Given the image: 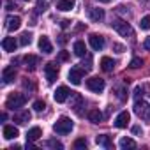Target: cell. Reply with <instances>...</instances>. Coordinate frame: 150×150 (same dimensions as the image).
<instances>
[{
  "label": "cell",
  "instance_id": "cell-7",
  "mask_svg": "<svg viewBox=\"0 0 150 150\" xmlns=\"http://www.w3.org/2000/svg\"><path fill=\"white\" fill-rule=\"evenodd\" d=\"M69 96H72V92H71L67 87H64V85H62V87H58V88L55 90V94H53V97H55V101H57V103H65Z\"/></svg>",
  "mask_w": 150,
  "mask_h": 150
},
{
  "label": "cell",
  "instance_id": "cell-8",
  "mask_svg": "<svg viewBox=\"0 0 150 150\" xmlns=\"http://www.w3.org/2000/svg\"><path fill=\"white\" fill-rule=\"evenodd\" d=\"M44 74H46V80L50 83H53L57 80V76H58V67L55 64H46L44 65Z\"/></svg>",
  "mask_w": 150,
  "mask_h": 150
},
{
  "label": "cell",
  "instance_id": "cell-29",
  "mask_svg": "<svg viewBox=\"0 0 150 150\" xmlns=\"http://www.w3.org/2000/svg\"><path fill=\"white\" fill-rule=\"evenodd\" d=\"M129 65H131V69H138V67H141V65H143V60H141L139 57H136V58H132V60H131V64H129Z\"/></svg>",
  "mask_w": 150,
  "mask_h": 150
},
{
  "label": "cell",
  "instance_id": "cell-35",
  "mask_svg": "<svg viewBox=\"0 0 150 150\" xmlns=\"http://www.w3.org/2000/svg\"><path fill=\"white\" fill-rule=\"evenodd\" d=\"M143 48H145V50H150V37H146V39H145V42H143Z\"/></svg>",
  "mask_w": 150,
  "mask_h": 150
},
{
  "label": "cell",
  "instance_id": "cell-1",
  "mask_svg": "<svg viewBox=\"0 0 150 150\" xmlns=\"http://www.w3.org/2000/svg\"><path fill=\"white\" fill-rule=\"evenodd\" d=\"M72 127H74V124H72V120H71L69 117H60V118L53 124V131H55L57 134H69V132L72 131Z\"/></svg>",
  "mask_w": 150,
  "mask_h": 150
},
{
  "label": "cell",
  "instance_id": "cell-12",
  "mask_svg": "<svg viewBox=\"0 0 150 150\" xmlns=\"http://www.w3.org/2000/svg\"><path fill=\"white\" fill-rule=\"evenodd\" d=\"M39 50H41L42 53H46V55L53 53V44L50 42V39H48L46 35H42V37L39 39Z\"/></svg>",
  "mask_w": 150,
  "mask_h": 150
},
{
  "label": "cell",
  "instance_id": "cell-31",
  "mask_svg": "<svg viewBox=\"0 0 150 150\" xmlns=\"http://www.w3.org/2000/svg\"><path fill=\"white\" fill-rule=\"evenodd\" d=\"M44 108H46L44 101H35V103H34V110H35V111H42Z\"/></svg>",
  "mask_w": 150,
  "mask_h": 150
},
{
  "label": "cell",
  "instance_id": "cell-37",
  "mask_svg": "<svg viewBox=\"0 0 150 150\" xmlns=\"http://www.w3.org/2000/svg\"><path fill=\"white\" fill-rule=\"evenodd\" d=\"M113 48L117 50V53H122V51H124V48H122L120 44H113Z\"/></svg>",
  "mask_w": 150,
  "mask_h": 150
},
{
  "label": "cell",
  "instance_id": "cell-30",
  "mask_svg": "<svg viewBox=\"0 0 150 150\" xmlns=\"http://www.w3.org/2000/svg\"><path fill=\"white\" fill-rule=\"evenodd\" d=\"M74 148H87V139H83V138L76 139L74 141Z\"/></svg>",
  "mask_w": 150,
  "mask_h": 150
},
{
  "label": "cell",
  "instance_id": "cell-16",
  "mask_svg": "<svg viewBox=\"0 0 150 150\" xmlns=\"http://www.w3.org/2000/svg\"><path fill=\"white\" fill-rule=\"evenodd\" d=\"M2 48L6 50V51H16V48H18V42H16V39L14 37H6L4 41H2Z\"/></svg>",
  "mask_w": 150,
  "mask_h": 150
},
{
  "label": "cell",
  "instance_id": "cell-28",
  "mask_svg": "<svg viewBox=\"0 0 150 150\" xmlns=\"http://www.w3.org/2000/svg\"><path fill=\"white\" fill-rule=\"evenodd\" d=\"M139 28H141V30H150V16L141 18V21H139Z\"/></svg>",
  "mask_w": 150,
  "mask_h": 150
},
{
  "label": "cell",
  "instance_id": "cell-20",
  "mask_svg": "<svg viewBox=\"0 0 150 150\" xmlns=\"http://www.w3.org/2000/svg\"><path fill=\"white\" fill-rule=\"evenodd\" d=\"M113 67H115V62H113L110 57H103V58H101V69H103L104 72L113 71Z\"/></svg>",
  "mask_w": 150,
  "mask_h": 150
},
{
  "label": "cell",
  "instance_id": "cell-15",
  "mask_svg": "<svg viewBox=\"0 0 150 150\" xmlns=\"http://www.w3.org/2000/svg\"><path fill=\"white\" fill-rule=\"evenodd\" d=\"M14 76H16V71H14V67H13V65L6 67V69H4V72H2V80H4V83H6V85H7V83H11V81L14 80Z\"/></svg>",
  "mask_w": 150,
  "mask_h": 150
},
{
  "label": "cell",
  "instance_id": "cell-34",
  "mask_svg": "<svg viewBox=\"0 0 150 150\" xmlns=\"http://www.w3.org/2000/svg\"><path fill=\"white\" fill-rule=\"evenodd\" d=\"M132 134H138V136H139V134H143V129H141L139 125H134V127H132Z\"/></svg>",
  "mask_w": 150,
  "mask_h": 150
},
{
  "label": "cell",
  "instance_id": "cell-33",
  "mask_svg": "<svg viewBox=\"0 0 150 150\" xmlns=\"http://www.w3.org/2000/svg\"><path fill=\"white\" fill-rule=\"evenodd\" d=\"M118 99L120 101H125L127 96H125V88H118Z\"/></svg>",
  "mask_w": 150,
  "mask_h": 150
},
{
  "label": "cell",
  "instance_id": "cell-24",
  "mask_svg": "<svg viewBox=\"0 0 150 150\" xmlns=\"http://www.w3.org/2000/svg\"><path fill=\"white\" fill-rule=\"evenodd\" d=\"M118 145H120V148H124V150H127V148H136V141H134L132 138H122V139L118 141Z\"/></svg>",
  "mask_w": 150,
  "mask_h": 150
},
{
  "label": "cell",
  "instance_id": "cell-2",
  "mask_svg": "<svg viewBox=\"0 0 150 150\" xmlns=\"http://www.w3.org/2000/svg\"><path fill=\"white\" fill-rule=\"evenodd\" d=\"M134 113L138 118L145 120V122H150V104L146 101H136L134 104Z\"/></svg>",
  "mask_w": 150,
  "mask_h": 150
},
{
  "label": "cell",
  "instance_id": "cell-10",
  "mask_svg": "<svg viewBox=\"0 0 150 150\" xmlns=\"http://www.w3.org/2000/svg\"><path fill=\"white\" fill-rule=\"evenodd\" d=\"M6 27H7V30H11V32L18 30V28L21 27V18H20V16H7Z\"/></svg>",
  "mask_w": 150,
  "mask_h": 150
},
{
  "label": "cell",
  "instance_id": "cell-27",
  "mask_svg": "<svg viewBox=\"0 0 150 150\" xmlns=\"http://www.w3.org/2000/svg\"><path fill=\"white\" fill-rule=\"evenodd\" d=\"M44 145H46V146H50V148H58V150H62V148H64V145H62L60 141H57V139H50V141H46Z\"/></svg>",
  "mask_w": 150,
  "mask_h": 150
},
{
  "label": "cell",
  "instance_id": "cell-23",
  "mask_svg": "<svg viewBox=\"0 0 150 150\" xmlns=\"http://www.w3.org/2000/svg\"><path fill=\"white\" fill-rule=\"evenodd\" d=\"M74 0H60V2L57 4V9L58 11H71L72 7H74Z\"/></svg>",
  "mask_w": 150,
  "mask_h": 150
},
{
  "label": "cell",
  "instance_id": "cell-4",
  "mask_svg": "<svg viewBox=\"0 0 150 150\" xmlns=\"http://www.w3.org/2000/svg\"><path fill=\"white\" fill-rule=\"evenodd\" d=\"M111 27H113V28H115L122 37H129V35H132V28H131V25H129L127 21L120 20V18L113 20V21H111Z\"/></svg>",
  "mask_w": 150,
  "mask_h": 150
},
{
  "label": "cell",
  "instance_id": "cell-25",
  "mask_svg": "<svg viewBox=\"0 0 150 150\" xmlns=\"http://www.w3.org/2000/svg\"><path fill=\"white\" fill-rule=\"evenodd\" d=\"M14 120H16L18 124H27V122L30 120V113H28V111H21L20 115L14 117Z\"/></svg>",
  "mask_w": 150,
  "mask_h": 150
},
{
  "label": "cell",
  "instance_id": "cell-32",
  "mask_svg": "<svg viewBox=\"0 0 150 150\" xmlns=\"http://www.w3.org/2000/svg\"><path fill=\"white\" fill-rule=\"evenodd\" d=\"M67 58H69V53H67V51H60V55H58V60H60V62H65Z\"/></svg>",
  "mask_w": 150,
  "mask_h": 150
},
{
  "label": "cell",
  "instance_id": "cell-14",
  "mask_svg": "<svg viewBox=\"0 0 150 150\" xmlns=\"http://www.w3.org/2000/svg\"><path fill=\"white\" fill-rule=\"evenodd\" d=\"M18 136H20L18 127H14V125H6L4 127V138L6 139H16Z\"/></svg>",
  "mask_w": 150,
  "mask_h": 150
},
{
  "label": "cell",
  "instance_id": "cell-21",
  "mask_svg": "<svg viewBox=\"0 0 150 150\" xmlns=\"http://www.w3.org/2000/svg\"><path fill=\"white\" fill-rule=\"evenodd\" d=\"M103 118H104V117H103V113H101L99 110H90V111H88V120H90L92 124H101Z\"/></svg>",
  "mask_w": 150,
  "mask_h": 150
},
{
  "label": "cell",
  "instance_id": "cell-5",
  "mask_svg": "<svg viewBox=\"0 0 150 150\" xmlns=\"http://www.w3.org/2000/svg\"><path fill=\"white\" fill-rule=\"evenodd\" d=\"M87 88L99 94V92L104 90V80H101V78H97V76H92V78L87 80Z\"/></svg>",
  "mask_w": 150,
  "mask_h": 150
},
{
  "label": "cell",
  "instance_id": "cell-26",
  "mask_svg": "<svg viewBox=\"0 0 150 150\" xmlns=\"http://www.w3.org/2000/svg\"><path fill=\"white\" fill-rule=\"evenodd\" d=\"M32 42V34L30 32H23L21 34V39H20V44L21 46H28Z\"/></svg>",
  "mask_w": 150,
  "mask_h": 150
},
{
  "label": "cell",
  "instance_id": "cell-17",
  "mask_svg": "<svg viewBox=\"0 0 150 150\" xmlns=\"http://www.w3.org/2000/svg\"><path fill=\"white\" fill-rule=\"evenodd\" d=\"M42 136V131H41V127H32L28 132H27V141H37L39 138Z\"/></svg>",
  "mask_w": 150,
  "mask_h": 150
},
{
  "label": "cell",
  "instance_id": "cell-18",
  "mask_svg": "<svg viewBox=\"0 0 150 150\" xmlns=\"http://www.w3.org/2000/svg\"><path fill=\"white\" fill-rule=\"evenodd\" d=\"M74 55L76 57H85L87 55V46L83 41H76L74 42Z\"/></svg>",
  "mask_w": 150,
  "mask_h": 150
},
{
  "label": "cell",
  "instance_id": "cell-36",
  "mask_svg": "<svg viewBox=\"0 0 150 150\" xmlns=\"http://www.w3.org/2000/svg\"><path fill=\"white\" fill-rule=\"evenodd\" d=\"M69 23H71L69 20H64V21L60 23V27H62V28H67V27H69Z\"/></svg>",
  "mask_w": 150,
  "mask_h": 150
},
{
  "label": "cell",
  "instance_id": "cell-11",
  "mask_svg": "<svg viewBox=\"0 0 150 150\" xmlns=\"http://www.w3.org/2000/svg\"><path fill=\"white\" fill-rule=\"evenodd\" d=\"M129 120H131V115H129V111H122V113H120V115L115 118V127H118V129H124V127H127Z\"/></svg>",
  "mask_w": 150,
  "mask_h": 150
},
{
  "label": "cell",
  "instance_id": "cell-3",
  "mask_svg": "<svg viewBox=\"0 0 150 150\" xmlns=\"http://www.w3.org/2000/svg\"><path fill=\"white\" fill-rule=\"evenodd\" d=\"M25 103H27V97L23 94H11L6 101V106L9 110H20L25 106Z\"/></svg>",
  "mask_w": 150,
  "mask_h": 150
},
{
  "label": "cell",
  "instance_id": "cell-6",
  "mask_svg": "<svg viewBox=\"0 0 150 150\" xmlns=\"http://www.w3.org/2000/svg\"><path fill=\"white\" fill-rule=\"evenodd\" d=\"M88 42H90L92 50H96V51H99V50L104 48V37L99 35V34H90L88 35Z\"/></svg>",
  "mask_w": 150,
  "mask_h": 150
},
{
  "label": "cell",
  "instance_id": "cell-38",
  "mask_svg": "<svg viewBox=\"0 0 150 150\" xmlns=\"http://www.w3.org/2000/svg\"><path fill=\"white\" fill-rule=\"evenodd\" d=\"M99 2H103V4H110L111 0H99Z\"/></svg>",
  "mask_w": 150,
  "mask_h": 150
},
{
  "label": "cell",
  "instance_id": "cell-13",
  "mask_svg": "<svg viewBox=\"0 0 150 150\" xmlns=\"http://www.w3.org/2000/svg\"><path fill=\"white\" fill-rule=\"evenodd\" d=\"M23 62H25V67H27L28 71H34V69L39 65V57H35V55H27V57L23 58Z\"/></svg>",
  "mask_w": 150,
  "mask_h": 150
},
{
  "label": "cell",
  "instance_id": "cell-22",
  "mask_svg": "<svg viewBox=\"0 0 150 150\" xmlns=\"http://www.w3.org/2000/svg\"><path fill=\"white\" fill-rule=\"evenodd\" d=\"M96 143H97L99 146L111 148V139H110V136H108V134H99V136L96 138Z\"/></svg>",
  "mask_w": 150,
  "mask_h": 150
},
{
  "label": "cell",
  "instance_id": "cell-9",
  "mask_svg": "<svg viewBox=\"0 0 150 150\" xmlns=\"http://www.w3.org/2000/svg\"><path fill=\"white\" fill-rule=\"evenodd\" d=\"M81 78H83V71L80 67H72L69 71V81L72 85H80L81 83Z\"/></svg>",
  "mask_w": 150,
  "mask_h": 150
},
{
  "label": "cell",
  "instance_id": "cell-19",
  "mask_svg": "<svg viewBox=\"0 0 150 150\" xmlns=\"http://www.w3.org/2000/svg\"><path fill=\"white\" fill-rule=\"evenodd\" d=\"M88 16H90L92 21H101V20L104 18V11H103V9H97V7H92V9L88 11Z\"/></svg>",
  "mask_w": 150,
  "mask_h": 150
}]
</instances>
